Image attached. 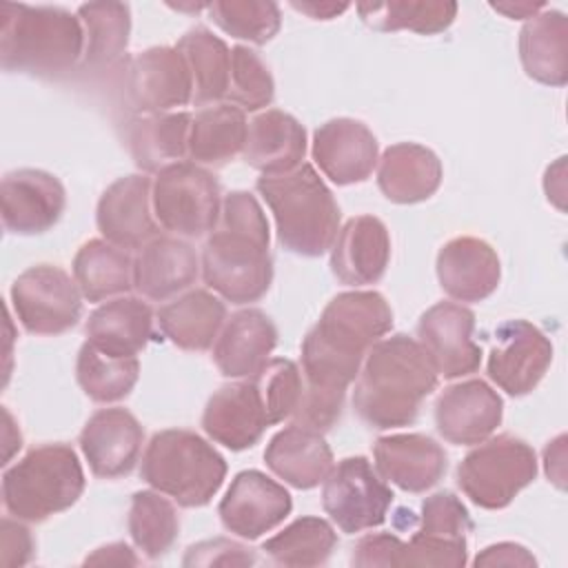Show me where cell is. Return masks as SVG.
<instances>
[{
  "mask_svg": "<svg viewBox=\"0 0 568 568\" xmlns=\"http://www.w3.org/2000/svg\"><path fill=\"white\" fill-rule=\"evenodd\" d=\"M393 328V311L377 291L335 295L302 339V399L293 422L317 433L337 424L348 386L368 348Z\"/></svg>",
  "mask_w": 568,
  "mask_h": 568,
  "instance_id": "cell-1",
  "label": "cell"
},
{
  "mask_svg": "<svg viewBox=\"0 0 568 568\" xmlns=\"http://www.w3.org/2000/svg\"><path fill=\"white\" fill-rule=\"evenodd\" d=\"M268 220L248 191H231L222 200L220 222L206 237L200 266L209 288L231 304H251L273 282Z\"/></svg>",
  "mask_w": 568,
  "mask_h": 568,
  "instance_id": "cell-2",
  "label": "cell"
},
{
  "mask_svg": "<svg viewBox=\"0 0 568 568\" xmlns=\"http://www.w3.org/2000/svg\"><path fill=\"white\" fill-rule=\"evenodd\" d=\"M422 344L404 333L375 342L357 373L353 408L375 430L408 426L417 419L422 402L437 386Z\"/></svg>",
  "mask_w": 568,
  "mask_h": 568,
  "instance_id": "cell-3",
  "label": "cell"
},
{
  "mask_svg": "<svg viewBox=\"0 0 568 568\" xmlns=\"http://www.w3.org/2000/svg\"><path fill=\"white\" fill-rule=\"evenodd\" d=\"M82 53V22L71 11L51 4H0L4 71L58 78L80 67Z\"/></svg>",
  "mask_w": 568,
  "mask_h": 568,
  "instance_id": "cell-4",
  "label": "cell"
},
{
  "mask_svg": "<svg viewBox=\"0 0 568 568\" xmlns=\"http://www.w3.org/2000/svg\"><path fill=\"white\" fill-rule=\"evenodd\" d=\"M255 189L273 213L277 242L288 253L320 257L331 251L339 233V206L311 164L302 162L282 175H262Z\"/></svg>",
  "mask_w": 568,
  "mask_h": 568,
  "instance_id": "cell-5",
  "label": "cell"
},
{
  "mask_svg": "<svg viewBox=\"0 0 568 568\" xmlns=\"http://www.w3.org/2000/svg\"><path fill=\"white\" fill-rule=\"evenodd\" d=\"M140 477L182 508L206 506L224 484V457L193 430L166 428L144 448Z\"/></svg>",
  "mask_w": 568,
  "mask_h": 568,
  "instance_id": "cell-6",
  "label": "cell"
},
{
  "mask_svg": "<svg viewBox=\"0 0 568 568\" xmlns=\"http://www.w3.org/2000/svg\"><path fill=\"white\" fill-rule=\"evenodd\" d=\"M84 490V470L67 444L31 448L2 473V504L20 521L40 524L71 508Z\"/></svg>",
  "mask_w": 568,
  "mask_h": 568,
  "instance_id": "cell-7",
  "label": "cell"
},
{
  "mask_svg": "<svg viewBox=\"0 0 568 568\" xmlns=\"http://www.w3.org/2000/svg\"><path fill=\"white\" fill-rule=\"evenodd\" d=\"M537 455L515 435L488 437L459 462L457 486L479 508L501 510L535 481Z\"/></svg>",
  "mask_w": 568,
  "mask_h": 568,
  "instance_id": "cell-8",
  "label": "cell"
},
{
  "mask_svg": "<svg viewBox=\"0 0 568 568\" xmlns=\"http://www.w3.org/2000/svg\"><path fill=\"white\" fill-rule=\"evenodd\" d=\"M151 204L158 224L178 237L213 233L222 213L220 184L204 166L180 160L155 173Z\"/></svg>",
  "mask_w": 568,
  "mask_h": 568,
  "instance_id": "cell-9",
  "label": "cell"
},
{
  "mask_svg": "<svg viewBox=\"0 0 568 568\" xmlns=\"http://www.w3.org/2000/svg\"><path fill=\"white\" fill-rule=\"evenodd\" d=\"M13 313L31 335H60L82 317V293L75 280L55 264L22 271L9 291Z\"/></svg>",
  "mask_w": 568,
  "mask_h": 568,
  "instance_id": "cell-10",
  "label": "cell"
},
{
  "mask_svg": "<svg viewBox=\"0 0 568 568\" xmlns=\"http://www.w3.org/2000/svg\"><path fill=\"white\" fill-rule=\"evenodd\" d=\"M322 484V506L342 532L355 535L386 521L395 495L366 457L337 462Z\"/></svg>",
  "mask_w": 568,
  "mask_h": 568,
  "instance_id": "cell-11",
  "label": "cell"
},
{
  "mask_svg": "<svg viewBox=\"0 0 568 568\" xmlns=\"http://www.w3.org/2000/svg\"><path fill=\"white\" fill-rule=\"evenodd\" d=\"M126 98L138 115L169 113L193 102V78L178 47H151L129 60Z\"/></svg>",
  "mask_w": 568,
  "mask_h": 568,
  "instance_id": "cell-12",
  "label": "cell"
},
{
  "mask_svg": "<svg viewBox=\"0 0 568 568\" xmlns=\"http://www.w3.org/2000/svg\"><path fill=\"white\" fill-rule=\"evenodd\" d=\"M552 362L550 339L526 320H508L495 331L488 355V377L508 395L521 397L535 390Z\"/></svg>",
  "mask_w": 568,
  "mask_h": 568,
  "instance_id": "cell-13",
  "label": "cell"
},
{
  "mask_svg": "<svg viewBox=\"0 0 568 568\" xmlns=\"http://www.w3.org/2000/svg\"><path fill=\"white\" fill-rule=\"evenodd\" d=\"M475 313L457 302H437L417 322V342L439 377L457 379L481 364V348L473 342Z\"/></svg>",
  "mask_w": 568,
  "mask_h": 568,
  "instance_id": "cell-14",
  "label": "cell"
},
{
  "mask_svg": "<svg viewBox=\"0 0 568 568\" xmlns=\"http://www.w3.org/2000/svg\"><path fill=\"white\" fill-rule=\"evenodd\" d=\"M291 510L288 490L260 470L237 473L217 506L222 526L248 541L277 528Z\"/></svg>",
  "mask_w": 568,
  "mask_h": 568,
  "instance_id": "cell-15",
  "label": "cell"
},
{
  "mask_svg": "<svg viewBox=\"0 0 568 568\" xmlns=\"http://www.w3.org/2000/svg\"><path fill=\"white\" fill-rule=\"evenodd\" d=\"M2 224L16 235H40L58 224L67 206L62 182L40 169H16L0 184Z\"/></svg>",
  "mask_w": 568,
  "mask_h": 568,
  "instance_id": "cell-16",
  "label": "cell"
},
{
  "mask_svg": "<svg viewBox=\"0 0 568 568\" xmlns=\"http://www.w3.org/2000/svg\"><path fill=\"white\" fill-rule=\"evenodd\" d=\"M504 417V402L484 379L446 386L435 402L437 433L455 446H475L488 439Z\"/></svg>",
  "mask_w": 568,
  "mask_h": 568,
  "instance_id": "cell-17",
  "label": "cell"
},
{
  "mask_svg": "<svg viewBox=\"0 0 568 568\" xmlns=\"http://www.w3.org/2000/svg\"><path fill=\"white\" fill-rule=\"evenodd\" d=\"M311 153L333 184L348 186L371 178L379 160V144L364 122L333 118L315 129Z\"/></svg>",
  "mask_w": 568,
  "mask_h": 568,
  "instance_id": "cell-18",
  "label": "cell"
},
{
  "mask_svg": "<svg viewBox=\"0 0 568 568\" xmlns=\"http://www.w3.org/2000/svg\"><path fill=\"white\" fill-rule=\"evenodd\" d=\"M153 182L142 173L115 180L98 200L95 224L102 237L124 251L142 248L160 235L151 204Z\"/></svg>",
  "mask_w": 568,
  "mask_h": 568,
  "instance_id": "cell-19",
  "label": "cell"
},
{
  "mask_svg": "<svg viewBox=\"0 0 568 568\" xmlns=\"http://www.w3.org/2000/svg\"><path fill=\"white\" fill-rule=\"evenodd\" d=\"M144 428L126 408L95 410L82 433L80 450L95 477L118 479L129 475L140 462Z\"/></svg>",
  "mask_w": 568,
  "mask_h": 568,
  "instance_id": "cell-20",
  "label": "cell"
},
{
  "mask_svg": "<svg viewBox=\"0 0 568 568\" xmlns=\"http://www.w3.org/2000/svg\"><path fill=\"white\" fill-rule=\"evenodd\" d=\"M268 426V413L253 379L220 386L202 413V428L209 439L229 450L253 448Z\"/></svg>",
  "mask_w": 568,
  "mask_h": 568,
  "instance_id": "cell-21",
  "label": "cell"
},
{
  "mask_svg": "<svg viewBox=\"0 0 568 568\" xmlns=\"http://www.w3.org/2000/svg\"><path fill=\"white\" fill-rule=\"evenodd\" d=\"M373 459L377 475L404 493H426L448 468L446 450L422 433L379 437L373 446Z\"/></svg>",
  "mask_w": 568,
  "mask_h": 568,
  "instance_id": "cell-22",
  "label": "cell"
},
{
  "mask_svg": "<svg viewBox=\"0 0 568 568\" xmlns=\"http://www.w3.org/2000/svg\"><path fill=\"white\" fill-rule=\"evenodd\" d=\"M435 271L442 291L457 302H481L497 291L501 280L497 251L473 235L448 240L437 253Z\"/></svg>",
  "mask_w": 568,
  "mask_h": 568,
  "instance_id": "cell-23",
  "label": "cell"
},
{
  "mask_svg": "<svg viewBox=\"0 0 568 568\" xmlns=\"http://www.w3.org/2000/svg\"><path fill=\"white\" fill-rule=\"evenodd\" d=\"M275 346L273 320L260 308H242L224 322L213 344V362L229 379H251L266 366Z\"/></svg>",
  "mask_w": 568,
  "mask_h": 568,
  "instance_id": "cell-24",
  "label": "cell"
},
{
  "mask_svg": "<svg viewBox=\"0 0 568 568\" xmlns=\"http://www.w3.org/2000/svg\"><path fill=\"white\" fill-rule=\"evenodd\" d=\"M390 260V235L375 215L351 217L331 246V271L346 286L382 280Z\"/></svg>",
  "mask_w": 568,
  "mask_h": 568,
  "instance_id": "cell-25",
  "label": "cell"
},
{
  "mask_svg": "<svg viewBox=\"0 0 568 568\" xmlns=\"http://www.w3.org/2000/svg\"><path fill=\"white\" fill-rule=\"evenodd\" d=\"M197 251L178 235H155L133 257V288L155 302L175 297L200 275Z\"/></svg>",
  "mask_w": 568,
  "mask_h": 568,
  "instance_id": "cell-26",
  "label": "cell"
},
{
  "mask_svg": "<svg viewBox=\"0 0 568 568\" xmlns=\"http://www.w3.org/2000/svg\"><path fill=\"white\" fill-rule=\"evenodd\" d=\"M264 462L273 475L297 490L320 486L335 466L324 435L300 424H291L271 437Z\"/></svg>",
  "mask_w": 568,
  "mask_h": 568,
  "instance_id": "cell-27",
  "label": "cell"
},
{
  "mask_svg": "<svg viewBox=\"0 0 568 568\" xmlns=\"http://www.w3.org/2000/svg\"><path fill=\"white\" fill-rule=\"evenodd\" d=\"M306 131L297 118L280 109H266L248 122L242 158L262 175H282L302 164Z\"/></svg>",
  "mask_w": 568,
  "mask_h": 568,
  "instance_id": "cell-28",
  "label": "cell"
},
{
  "mask_svg": "<svg viewBox=\"0 0 568 568\" xmlns=\"http://www.w3.org/2000/svg\"><path fill=\"white\" fill-rule=\"evenodd\" d=\"M87 342L111 357H138L153 335L151 306L131 295L100 304L84 324Z\"/></svg>",
  "mask_w": 568,
  "mask_h": 568,
  "instance_id": "cell-29",
  "label": "cell"
},
{
  "mask_svg": "<svg viewBox=\"0 0 568 568\" xmlns=\"http://www.w3.org/2000/svg\"><path fill=\"white\" fill-rule=\"evenodd\" d=\"M442 175L439 158L417 142L390 144L377 160V186L395 204L428 200L439 189Z\"/></svg>",
  "mask_w": 568,
  "mask_h": 568,
  "instance_id": "cell-30",
  "label": "cell"
},
{
  "mask_svg": "<svg viewBox=\"0 0 568 568\" xmlns=\"http://www.w3.org/2000/svg\"><path fill=\"white\" fill-rule=\"evenodd\" d=\"M224 322L226 306L222 297L206 288H191L158 311L162 335L184 351L211 348Z\"/></svg>",
  "mask_w": 568,
  "mask_h": 568,
  "instance_id": "cell-31",
  "label": "cell"
},
{
  "mask_svg": "<svg viewBox=\"0 0 568 568\" xmlns=\"http://www.w3.org/2000/svg\"><path fill=\"white\" fill-rule=\"evenodd\" d=\"M519 60L528 78L548 87L568 82V18L541 9L519 31Z\"/></svg>",
  "mask_w": 568,
  "mask_h": 568,
  "instance_id": "cell-32",
  "label": "cell"
},
{
  "mask_svg": "<svg viewBox=\"0 0 568 568\" xmlns=\"http://www.w3.org/2000/svg\"><path fill=\"white\" fill-rule=\"evenodd\" d=\"M193 115L186 111L135 115L124 126V142L138 169L158 173L184 160Z\"/></svg>",
  "mask_w": 568,
  "mask_h": 568,
  "instance_id": "cell-33",
  "label": "cell"
},
{
  "mask_svg": "<svg viewBox=\"0 0 568 568\" xmlns=\"http://www.w3.org/2000/svg\"><path fill=\"white\" fill-rule=\"evenodd\" d=\"M246 131V113L240 106L231 102L204 106L191 120L186 155L200 166H224L244 151Z\"/></svg>",
  "mask_w": 568,
  "mask_h": 568,
  "instance_id": "cell-34",
  "label": "cell"
},
{
  "mask_svg": "<svg viewBox=\"0 0 568 568\" xmlns=\"http://www.w3.org/2000/svg\"><path fill=\"white\" fill-rule=\"evenodd\" d=\"M84 31L80 71L102 73L115 67L129 47L131 9L124 2H87L75 13Z\"/></svg>",
  "mask_w": 568,
  "mask_h": 568,
  "instance_id": "cell-35",
  "label": "cell"
},
{
  "mask_svg": "<svg viewBox=\"0 0 568 568\" xmlns=\"http://www.w3.org/2000/svg\"><path fill=\"white\" fill-rule=\"evenodd\" d=\"M73 280L89 302L124 295L133 286V257L104 237L89 240L73 257Z\"/></svg>",
  "mask_w": 568,
  "mask_h": 568,
  "instance_id": "cell-36",
  "label": "cell"
},
{
  "mask_svg": "<svg viewBox=\"0 0 568 568\" xmlns=\"http://www.w3.org/2000/svg\"><path fill=\"white\" fill-rule=\"evenodd\" d=\"M178 51L184 55L193 78V102L217 104L229 93L231 51L226 42L204 27L186 31L178 40Z\"/></svg>",
  "mask_w": 568,
  "mask_h": 568,
  "instance_id": "cell-37",
  "label": "cell"
},
{
  "mask_svg": "<svg viewBox=\"0 0 568 568\" xmlns=\"http://www.w3.org/2000/svg\"><path fill=\"white\" fill-rule=\"evenodd\" d=\"M362 22L375 31H402L433 36L446 31L457 16V2L450 0H390L362 2L355 7Z\"/></svg>",
  "mask_w": 568,
  "mask_h": 568,
  "instance_id": "cell-38",
  "label": "cell"
},
{
  "mask_svg": "<svg viewBox=\"0 0 568 568\" xmlns=\"http://www.w3.org/2000/svg\"><path fill=\"white\" fill-rule=\"evenodd\" d=\"M138 377V357H111L89 342L78 351L75 379L84 395L98 404H113L129 397Z\"/></svg>",
  "mask_w": 568,
  "mask_h": 568,
  "instance_id": "cell-39",
  "label": "cell"
},
{
  "mask_svg": "<svg viewBox=\"0 0 568 568\" xmlns=\"http://www.w3.org/2000/svg\"><path fill=\"white\" fill-rule=\"evenodd\" d=\"M337 532L322 517H300L262 544V550L280 566L311 568L328 561Z\"/></svg>",
  "mask_w": 568,
  "mask_h": 568,
  "instance_id": "cell-40",
  "label": "cell"
},
{
  "mask_svg": "<svg viewBox=\"0 0 568 568\" xmlns=\"http://www.w3.org/2000/svg\"><path fill=\"white\" fill-rule=\"evenodd\" d=\"M129 535L138 550L149 559L164 557L178 539L180 519L175 506L158 490H138L131 497Z\"/></svg>",
  "mask_w": 568,
  "mask_h": 568,
  "instance_id": "cell-41",
  "label": "cell"
},
{
  "mask_svg": "<svg viewBox=\"0 0 568 568\" xmlns=\"http://www.w3.org/2000/svg\"><path fill=\"white\" fill-rule=\"evenodd\" d=\"M206 9L224 33L251 44H266L282 27V13L275 2L217 0L209 2Z\"/></svg>",
  "mask_w": 568,
  "mask_h": 568,
  "instance_id": "cell-42",
  "label": "cell"
},
{
  "mask_svg": "<svg viewBox=\"0 0 568 568\" xmlns=\"http://www.w3.org/2000/svg\"><path fill=\"white\" fill-rule=\"evenodd\" d=\"M226 98L244 113L266 109L275 98V82L268 67L257 51L244 44L231 49V82Z\"/></svg>",
  "mask_w": 568,
  "mask_h": 568,
  "instance_id": "cell-43",
  "label": "cell"
},
{
  "mask_svg": "<svg viewBox=\"0 0 568 568\" xmlns=\"http://www.w3.org/2000/svg\"><path fill=\"white\" fill-rule=\"evenodd\" d=\"M251 379L260 388V395L264 399L271 426L293 417V413L300 406L302 388H304L302 371L297 368L295 362L284 359V357H273Z\"/></svg>",
  "mask_w": 568,
  "mask_h": 568,
  "instance_id": "cell-44",
  "label": "cell"
},
{
  "mask_svg": "<svg viewBox=\"0 0 568 568\" xmlns=\"http://www.w3.org/2000/svg\"><path fill=\"white\" fill-rule=\"evenodd\" d=\"M470 530V515L453 493L439 490L422 501L417 532L444 539H468Z\"/></svg>",
  "mask_w": 568,
  "mask_h": 568,
  "instance_id": "cell-45",
  "label": "cell"
},
{
  "mask_svg": "<svg viewBox=\"0 0 568 568\" xmlns=\"http://www.w3.org/2000/svg\"><path fill=\"white\" fill-rule=\"evenodd\" d=\"M468 561V539H444L415 532L404 541L399 566H448L462 568Z\"/></svg>",
  "mask_w": 568,
  "mask_h": 568,
  "instance_id": "cell-46",
  "label": "cell"
},
{
  "mask_svg": "<svg viewBox=\"0 0 568 568\" xmlns=\"http://www.w3.org/2000/svg\"><path fill=\"white\" fill-rule=\"evenodd\" d=\"M257 561L255 552L240 541L215 537L186 548L182 559L184 566H253Z\"/></svg>",
  "mask_w": 568,
  "mask_h": 568,
  "instance_id": "cell-47",
  "label": "cell"
},
{
  "mask_svg": "<svg viewBox=\"0 0 568 568\" xmlns=\"http://www.w3.org/2000/svg\"><path fill=\"white\" fill-rule=\"evenodd\" d=\"M404 539L393 532H375L362 537L353 546L351 564L371 568V566H399Z\"/></svg>",
  "mask_w": 568,
  "mask_h": 568,
  "instance_id": "cell-48",
  "label": "cell"
},
{
  "mask_svg": "<svg viewBox=\"0 0 568 568\" xmlns=\"http://www.w3.org/2000/svg\"><path fill=\"white\" fill-rule=\"evenodd\" d=\"M0 561L4 566H24L33 555V537L20 519L4 517L0 524Z\"/></svg>",
  "mask_w": 568,
  "mask_h": 568,
  "instance_id": "cell-49",
  "label": "cell"
},
{
  "mask_svg": "<svg viewBox=\"0 0 568 568\" xmlns=\"http://www.w3.org/2000/svg\"><path fill=\"white\" fill-rule=\"evenodd\" d=\"M477 568L479 566H537V559L524 548L521 544L515 541H499L493 546H486L473 561Z\"/></svg>",
  "mask_w": 568,
  "mask_h": 568,
  "instance_id": "cell-50",
  "label": "cell"
},
{
  "mask_svg": "<svg viewBox=\"0 0 568 568\" xmlns=\"http://www.w3.org/2000/svg\"><path fill=\"white\" fill-rule=\"evenodd\" d=\"M566 435L555 437L552 442H548V446L544 448V470L548 475V479L564 490L566 486Z\"/></svg>",
  "mask_w": 568,
  "mask_h": 568,
  "instance_id": "cell-51",
  "label": "cell"
},
{
  "mask_svg": "<svg viewBox=\"0 0 568 568\" xmlns=\"http://www.w3.org/2000/svg\"><path fill=\"white\" fill-rule=\"evenodd\" d=\"M84 564H100V566H138L140 559L133 555V550L122 544V541H115V544H106V546H100L95 548L87 559Z\"/></svg>",
  "mask_w": 568,
  "mask_h": 568,
  "instance_id": "cell-52",
  "label": "cell"
},
{
  "mask_svg": "<svg viewBox=\"0 0 568 568\" xmlns=\"http://www.w3.org/2000/svg\"><path fill=\"white\" fill-rule=\"evenodd\" d=\"M2 446H4L2 466H9L11 457L22 448V435L7 406H2Z\"/></svg>",
  "mask_w": 568,
  "mask_h": 568,
  "instance_id": "cell-53",
  "label": "cell"
},
{
  "mask_svg": "<svg viewBox=\"0 0 568 568\" xmlns=\"http://www.w3.org/2000/svg\"><path fill=\"white\" fill-rule=\"evenodd\" d=\"M293 9L306 13L313 20H333L344 13L351 4L348 2H291Z\"/></svg>",
  "mask_w": 568,
  "mask_h": 568,
  "instance_id": "cell-54",
  "label": "cell"
},
{
  "mask_svg": "<svg viewBox=\"0 0 568 568\" xmlns=\"http://www.w3.org/2000/svg\"><path fill=\"white\" fill-rule=\"evenodd\" d=\"M490 7L510 20H530L541 9H546V4H541V2H537V4H532V2H493Z\"/></svg>",
  "mask_w": 568,
  "mask_h": 568,
  "instance_id": "cell-55",
  "label": "cell"
}]
</instances>
